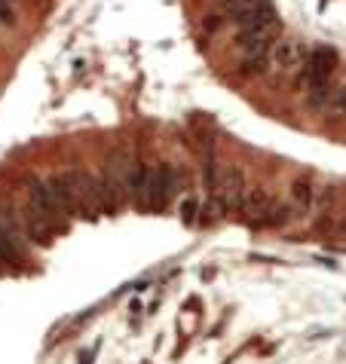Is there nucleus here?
<instances>
[{
  "label": "nucleus",
  "instance_id": "f257e3e1",
  "mask_svg": "<svg viewBox=\"0 0 346 364\" xmlns=\"http://www.w3.org/2000/svg\"><path fill=\"white\" fill-rule=\"evenodd\" d=\"M62 181L65 193L70 199V208H74V218L77 215H95L98 205H95V190H93V175L80 168H68L65 175H58Z\"/></svg>",
  "mask_w": 346,
  "mask_h": 364
},
{
  "label": "nucleus",
  "instance_id": "f03ea898",
  "mask_svg": "<svg viewBox=\"0 0 346 364\" xmlns=\"http://www.w3.org/2000/svg\"><path fill=\"white\" fill-rule=\"evenodd\" d=\"M28 205H31L40 218L46 220L49 227H53L56 232L58 230H65L68 227V215L62 211V205L56 202V196H53V190H49V184H43V181H28Z\"/></svg>",
  "mask_w": 346,
  "mask_h": 364
},
{
  "label": "nucleus",
  "instance_id": "7ed1b4c3",
  "mask_svg": "<svg viewBox=\"0 0 346 364\" xmlns=\"http://www.w3.org/2000/svg\"><path fill=\"white\" fill-rule=\"evenodd\" d=\"M334 65H337V53H334L331 46H315L310 53V58H307V65H303V74L298 80V86L303 89V92H307L310 86H325Z\"/></svg>",
  "mask_w": 346,
  "mask_h": 364
},
{
  "label": "nucleus",
  "instance_id": "20e7f679",
  "mask_svg": "<svg viewBox=\"0 0 346 364\" xmlns=\"http://www.w3.org/2000/svg\"><path fill=\"white\" fill-rule=\"evenodd\" d=\"M276 37H279V22L242 28L239 37H236V46L242 49V58L246 55H267V53H273V46H276Z\"/></svg>",
  "mask_w": 346,
  "mask_h": 364
},
{
  "label": "nucleus",
  "instance_id": "39448f33",
  "mask_svg": "<svg viewBox=\"0 0 346 364\" xmlns=\"http://www.w3.org/2000/svg\"><path fill=\"white\" fill-rule=\"evenodd\" d=\"M215 196L224 202V208H227V211H233V208H239V205H242V196H246V175H242V168H239V166L221 168Z\"/></svg>",
  "mask_w": 346,
  "mask_h": 364
},
{
  "label": "nucleus",
  "instance_id": "423d86ee",
  "mask_svg": "<svg viewBox=\"0 0 346 364\" xmlns=\"http://www.w3.org/2000/svg\"><path fill=\"white\" fill-rule=\"evenodd\" d=\"M0 236H4L19 257H25L28 251V236L22 227V218H19V208L13 205H0Z\"/></svg>",
  "mask_w": 346,
  "mask_h": 364
},
{
  "label": "nucleus",
  "instance_id": "0eeeda50",
  "mask_svg": "<svg viewBox=\"0 0 346 364\" xmlns=\"http://www.w3.org/2000/svg\"><path fill=\"white\" fill-rule=\"evenodd\" d=\"M303 65V46L298 40H276L270 53V68L279 70V74H294Z\"/></svg>",
  "mask_w": 346,
  "mask_h": 364
},
{
  "label": "nucleus",
  "instance_id": "6e6552de",
  "mask_svg": "<svg viewBox=\"0 0 346 364\" xmlns=\"http://www.w3.org/2000/svg\"><path fill=\"white\" fill-rule=\"evenodd\" d=\"M233 22H236L239 31H242V28H258V25L279 22V16H276V6H273L270 0H248L246 9H242Z\"/></svg>",
  "mask_w": 346,
  "mask_h": 364
},
{
  "label": "nucleus",
  "instance_id": "1a4fd4ad",
  "mask_svg": "<svg viewBox=\"0 0 346 364\" xmlns=\"http://www.w3.org/2000/svg\"><path fill=\"white\" fill-rule=\"evenodd\" d=\"M273 205L270 193L263 187H248L246 196H242V211H246V218L251 220V224H263V218H267V211Z\"/></svg>",
  "mask_w": 346,
  "mask_h": 364
},
{
  "label": "nucleus",
  "instance_id": "9d476101",
  "mask_svg": "<svg viewBox=\"0 0 346 364\" xmlns=\"http://www.w3.org/2000/svg\"><path fill=\"white\" fill-rule=\"evenodd\" d=\"M19 218H22V227H25V236H28V242H37V245H49V242H53L56 230L49 227L46 220L40 218L31 205H28L25 211H19Z\"/></svg>",
  "mask_w": 346,
  "mask_h": 364
},
{
  "label": "nucleus",
  "instance_id": "9b49d317",
  "mask_svg": "<svg viewBox=\"0 0 346 364\" xmlns=\"http://www.w3.org/2000/svg\"><path fill=\"white\" fill-rule=\"evenodd\" d=\"M291 196H294V202H298V208H313V202H315V184H313V178H307V175L294 178L291 181Z\"/></svg>",
  "mask_w": 346,
  "mask_h": 364
},
{
  "label": "nucleus",
  "instance_id": "f8f14e48",
  "mask_svg": "<svg viewBox=\"0 0 346 364\" xmlns=\"http://www.w3.org/2000/svg\"><path fill=\"white\" fill-rule=\"evenodd\" d=\"M248 0H211V6H215V13H221L227 22H233L242 9H246Z\"/></svg>",
  "mask_w": 346,
  "mask_h": 364
},
{
  "label": "nucleus",
  "instance_id": "ddd939ff",
  "mask_svg": "<svg viewBox=\"0 0 346 364\" xmlns=\"http://www.w3.org/2000/svg\"><path fill=\"white\" fill-rule=\"evenodd\" d=\"M325 114L328 117H346V86L334 89L328 95V105H325Z\"/></svg>",
  "mask_w": 346,
  "mask_h": 364
},
{
  "label": "nucleus",
  "instance_id": "4468645a",
  "mask_svg": "<svg viewBox=\"0 0 346 364\" xmlns=\"http://www.w3.org/2000/svg\"><path fill=\"white\" fill-rule=\"evenodd\" d=\"M288 220H291V208L273 202L270 211H267V218H263V227H282V224H288Z\"/></svg>",
  "mask_w": 346,
  "mask_h": 364
},
{
  "label": "nucleus",
  "instance_id": "2eb2a0df",
  "mask_svg": "<svg viewBox=\"0 0 346 364\" xmlns=\"http://www.w3.org/2000/svg\"><path fill=\"white\" fill-rule=\"evenodd\" d=\"M196 211H199L196 196H187L181 202V220H184V224H196Z\"/></svg>",
  "mask_w": 346,
  "mask_h": 364
},
{
  "label": "nucleus",
  "instance_id": "dca6fc26",
  "mask_svg": "<svg viewBox=\"0 0 346 364\" xmlns=\"http://www.w3.org/2000/svg\"><path fill=\"white\" fill-rule=\"evenodd\" d=\"M6 269V264H4V257H0V272H4Z\"/></svg>",
  "mask_w": 346,
  "mask_h": 364
}]
</instances>
